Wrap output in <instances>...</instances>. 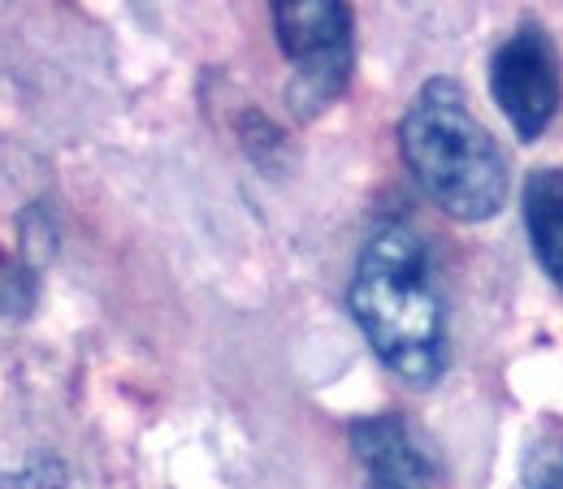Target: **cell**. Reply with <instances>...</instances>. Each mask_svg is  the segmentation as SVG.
<instances>
[{
	"instance_id": "1",
	"label": "cell",
	"mask_w": 563,
	"mask_h": 489,
	"mask_svg": "<svg viewBox=\"0 0 563 489\" xmlns=\"http://www.w3.org/2000/svg\"><path fill=\"white\" fill-rule=\"evenodd\" d=\"M347 308L364 343L399 381L433 390L446 377V308L433 281L429 247L412 225L382 221L364 238L347 286Z\"/></svg>"
},
{
	"instance_id": "2",
	"label": "cell",
	"mask_w": 563,
	"mask_h": 489,
	"mask_svg": "<svg viewBox=\"0 0 563 489\" xmlns=\"http://www.w3.org/2000/svg\"><path fill=\"white\" fill-rule=\"evenodd\" d=\"M399 156L424 196L464 225H486L507 204V156L451 74L424 78L404 109Z\"/></svg>"
},
{
	"instance_id": "3",
	"label": "cell",
	"mask_w": 563,
	"mask_h": 489,
	"mask_svg": "<svg viewBox=\"0 0 563 489\" xmlns=\"http://www.w3.org/2000/svg\"><path fill=\"white\" fill-rule=\"evenodd\" d=\"M282 57L290 62L286 109L299 122L321 118L355 74V13L343 0H274Z\"/></svg>"
},
{
	"instance_id": "4",
	"label": "cell",
	"mask_w": 563,
	"mask_h": 489,
	"mask_svg": "<svg viewBox=\"0 0 563 489\" xmlns=\"http://www.w3.org/2000/svg\"><path fill=\"white\" fill-rule=\"evenodd\" d=\"M490 96L516 140H542L563 104L560 48L542 22H520L490 57Z\"/></svg>"
},
{
	"instance_id": "5",
	"label": "cell",
	"mask_w": 563,
	"mask_h": 489,
	"mask_svg": "<svg viewBox=\"0 0 563 489\" xmlns=\"http://www.w3.org/2000/svg\"><path fill=\"white\" fill-rule=\"evenodd\" d=\"M352 451L364 468V489H433V464L412 437L408 420H352Z\"/></svg>"
},
{
	"instance_id": "6",
	"label": "cell",
	"mask_w": 563,
	"mask_h": 489,
	"mask_svg": "<svg viewBox=\"0 0 563 489\" xmlns=\"http://www.w3.org/2000/svg\"><path fill=\"white\" fill-rule=\"evenodd\" d=\"M525 230L542 274L563 290V169H533L525 182Z\"/></svg>"
},
{
	"instance_id": "7",
	"label": "cell",
	"mask_w": 563,
	"mask_h": 489,
	"mask_svg": "<svg viewBox=\"0 0 563 489\" xmlns=\"http://www.w3.org/2000/svg\"><path fill=\"white\" fill-rule=\"evenodd\" d=\"M525 489H563V433H542L525 451Z\"/></svg>"
},
{
	"instance_id": "8",
	"label": "cell",
	"mask_w": 563,
	"mask_h": 489,
	"mask_svg": "<svg viewBox=\"0 0 563 489\" xmlns=\"http://www.w3.org/2000/svg\"><path fill=\"white\" fill-rule=\"evenodd\" d=\"M0 489H74V481L57 455H31L22 468L0 473Z\"/></svg>"
}]
</instances>
